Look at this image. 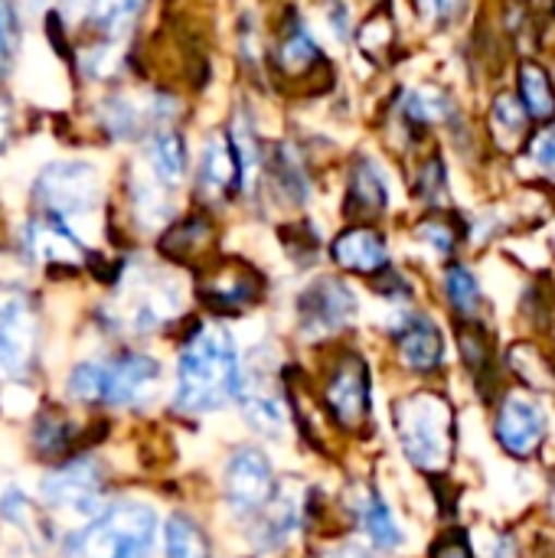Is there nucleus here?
<instances>
[{"label":"nucleus","mask_w":555,"mask_h":558,"mask_svg":"<svg viewBox=\"0 0 555 558\" xmlns=\"http://www.w3.org/2000/svg\"><path fill=\"white\" fill-rule=\"evenodd\" d=\"M239 353L222 327H200L180 350L173 405L186 415L222 409L239 389Z\"/></svg>","instance_id":"1"},{"label":"nucleus","mask_w":555,"mask_h":558,"mask_svg":"<svg viewBox=\"0 0 555 558\" xmlns=\"http://www.w3.org/2000/svg\"><path fill=\"white\" fill-rule=\"evenodd\" d=\"M157 539V517L150 507L118 500L92 517L69 543V558H147Z\"/></svg>","instance_id":"2"},{"label":"nucleus","mask_w":555,"mask_h":558,"mask_svg":"<svg viewBox=\"0 0 555 558\" xmlns=\"http://www.w3.org/2000/svg\"><path fill=\"white\" fill-rule=\"evenodd\" d=\"M396 435L419 471L438 474L455 454V409L435 392L409 396L396 405Z\"/></svg>","instance_id":"3"},{"label":"nucleus","mask_w":555,"mask_h":558,"mask_svg":"<svg viewBox=\"0 0 555 558\" xmlns=\"http://www.w3.org/2000/svg\"><path fill=\"white\" fill-rule=\"evenodd\" d=\"M33 193L43 213L69 222L75 216H88L101 203V177L88 160H52L39 170Z\"/></svg>","instance_id":"4"},{"label":"nucleus","mask_w":555,"mask_h":558,"mask_svg":"<svg viewBox=\"0 0 555 558\" xmlns=\"http://www.w3.org/2000/svg\"><path fill=\"white\" fill-rule=\"evenodd\" d=\"M39 324L23 291H0V376H23L36 356Z\"/></svg>","instance_id":"5"},{"label":"nucleus","mask_w":555,"mask_h":558,"mask_svg":"<svg viewBox=\"0 0 555 558\" xmlns=\"http://www.w3.org/2000/svg\"><path fill=\"white\" fill-rule=\"evenodd\" d=\"M546 432H550L546 412L536 399L523 392H507L500 399L497 415H494V438L510 458L517 461L536 458L546 441Z\"/></svg>","instance_id":"6"},{"label":"nucleus","mask_w":555,"mask_h":558,"mask_svg":"<svg viewBox=\"0 0 555 558\" xmlns=\"http://www.w3.org/2000/svg\"><path fill=\"white\" fill-rule=\"evenodd\" d=\"M226 504L239 517H255L275 494V471L272 461L258 448H239L226 464Z\"/></svg>","instance_id":"7"},{"label":"nucleus","mask_w":555,"mask_h":558,"mask_svg":"<svg viewBox=\"0 0 555 558\" xmlns=\"http://www.w3.org/2000/svg\"><path fill=\"white\" fill-rule=\"evenodd\" d=\"M301 330L311 340L330 337L357 317V298L340 278H317L298 301Z\"/></svg>","instance_id":"8"},{"label":"nucleus","mask_w":555,"mask_h":558,"mask_svg":"<svg viewBox=\"0 0 555 558\" xmlns=\"http://www.w3.org/2000/svg\"><path fill=\"white\" fill-rule=\"evenodd\" d=\"M327 409L340 428H360L370 415V366L360 353H343L327 379Z\"/></svg>","instance_id":"9"},{"label":"nucleus","mask_w":555,"mask_h":558,"mask_svg":"<svg viewBox=\"0 0 555 558\" xmlns=\"http://www.w3.org/2000/svg\"><path fill=\"white\" fill-rule=\"evenodd\" d=\"M177 105H170V98L150 95V98H137V95H108L98 105V118L105 124V131L118 141L128 137H141L144 131H160L170 128L167 121L173 118Z\"/></svg>","instance_id":"10"},{"label":"nucleus","mask_w":555,"mask_h":558,"mask_svg":"<svg viewBox=\"0 0 555 558\" xmlns=\"http://www.w3.org/2000/svg\"><path fill=\"white\" fill-rule=\"evenodd\" d=\"M160 363L144 353H124L105 366V396L101 402L111 405H147L157 399L160 389Z\"/></svg>","instance_id":"11"},{"label":"nucleus","mask_w":555,"mask_h":558,"mask_svg":"<svg viewBox=\"0 0 555 558\" xmlns=\"http://www.w3.org/2000/svg\"><path fill=\"white\" fill-rule=\"evenodd\" d=\"M23 245L26 255L39 265L49 268H79L85 262V245L82 239L69 229V222H62L59 216H33L23 229Z\"/></svg>","instance_id":"12"},{"label":"nucleus","mask_w":555,"mask_h":558,"mask_svg":"<svg viewBox=\"0 0 555 558\" xmlns=\"http://www.w3.org/2000/svg\"><path fill=\"white\" fill-rule=\"evenodd\" d=\"M101 474L92 461H69L43 481V500L52 510L65 513H92L98 504Z\"/></svg>","instance_id":"13"},{"label":"nucleus","mask_w":555,"mask_h":558,"mask_svg":"<svg viewBox=\"0 0 555 558\" xmlns=\"http://www.w3.org/2000/svg\"><path fill=\"white\" fill-rule=\"evenodd\" d=\"M330 255L337 262V268L350 271V275H383L389 268V248L386 239L373 229V226H350L343 229L334 245Z\"/></svg>","instance_id":"14"},{"label":"nucleus","mask_w":555,"mask_h":558,"mask_svg":"<svg viewBox=\"0 0 555 558\" xmlns=\"http://www.w3.org/2000/svg\"><path fill=\"white\" fill-rule=\"evenodd\" d=\"M258 275L239 262H226L216 271H209V278L200 284V294L209 307L222 311V314H239L249 304L258 301Z\"/></svg>","instance_id":"15"},{"label":"nucleus","mask_w":555,"mask_h":558,"mask_svg":"<svg viewBox=\"0 0 555 558\" xmlns=\"http://www.w3.org/2000/svg\"><path fill=\"white\" fill-rule=\"evenodd\" d=\"M396 350L399 360L419 376H429L445 363V337L429 317H409L396 333Z\"/></svg>","instance_id":"16"},{"label":"nucleus","mask_w":555,"mask_h":558,"mask_svg":"<svg viewBox=\"0 0 555 558\" xmlns=\"http://www.w3.org/2000/svg\"><path fill=\"white\" fill-rule=\"evenodd\" d=\"M200 193L206 199H229L242 193L239 186V163L236 150L229 144V134H213L206 137L203 157H200Z\"/></svg>","instance_id":"17"},{"label":"nucleus","mask_w":555,"mask_h":558,"mask_svg":"<svg viewBox=\"0 0 555 558\" xmlns=\"http://www.w3.org/2000/svg\"><path fill=\"white\" fill-rule=\"evenodd\" d=\"M255 517H258V549L275 553L291 543V536L301 523V500L288 484L275 487L272 500Z\"/></svg>","instance_id":"18"},{"label":"nucleus","mask_w":555,"mask_h":558,"mask_svg":"<svg viewBox=\"0 0 555 558\" xmlns=\"http://www.w3.org/2000/svg\"><path fill=\"white\" fill-rule=\"evenodd\" d=\"M275 62H278V72L288 75V78H304L324 62V52H321L317 39L311 36V29L298 16H291L278 33Z\"/></svg>","instance_id":"19"},{"label":"nucleus","mask_w":555,"mask_h":558,"mask_svg":"<svg viewBox=\"0 0 555 558\" xmlns=\"http://www.w3.org/2000/svg\"><path fill=\"white\" fill-rule=\"evenodd\" d=\"M186 163H190V150L180 131L160 128L147 137V173L157 183H164L167 190L180 186L186 177Z\"/></svg>","instance_id":"20"},{"label":"nucleus","mask_w":555,"mask_h":558,"mask_svg":"<svg viewBox=\"0 0 555 558\" xmlns=\"http://www.w3.org/2000/svg\"><path fill=\"white\" fill-rule=\"evenodd\" d=\"M389 206V186H386V173L379 170L376 160L360 157L350 170V183H347V209L360 219H373L379 213H386Z\"/></svg>","instance_id":"21"},{"label":"nucleus","mask_w":555,"mask_h":558,"mask_svg":"<svg viewBox=\"0 0 555 558\" xmlns=\"http://www.w3.org/2000/svg\"><path fill=\"white\" fill-rule=\"evenodd\" d=\"M357 517H360V526H363L366 539H370L376 549L393 553V549H399V546L406 543L402 526H399V520L393 517V510H389V504L383 500L379 490H366V497H363L360 507H357Z\"/></svg>","instance_id":"22"},{"label":"nucleus","mask_w":555,"mask_h":558,"mask_svg":"<svg viewBox=\"0 0 555 558\" xmlns=\"http://www.w3.org/2000/svg\"><path fill=\"white\" fill-rule=\"evenodd\" d=\"M147 0H88L85 7V20L108 39H118L121 33H128L134 26V20L141 16Z\"/></svg>","instance_id":"23"},{"label":"nucleus","mask_w":555,"mask_h":558,"mask_svg":"<svg viewBox=\"0 0 555 558\" xmlns=\"http://www.w3.org/2000/svg\"><path fill=\"white\" fill-rule=\"evenodd\" d=\"M520 95H523V111L536 121L555 118V85L550 72L536 62H527L520 69Z\"/></svg>","instance_id":"24"},{"label":"nucleus","mask_w":555,"mask_h":558,"mask_svg":"<svg viewBox=\"0 0 555 558\" xmlns=\"http://www.w3.org/2000/svg\"><path fill=\"white\" fill-rule=\"evenodd\" d=\"M445 294H448V304L451 311L461 317V320H474L484 307V294H481V284L474 278V271L468 265H451L448 275H445Z\"/></svg>","instance_id":"25"},{"label":"nucleus","mask_w":555,"mask_h":558,"mask_svg":"<svg viewBox=\"0 0 555 558\" xmlns=\"http://www.w3.org/2000/svg\"><path fill=\"white\" fill-rule=\"evenodd\" d=\"M213 242V222L203 216H190L183 222H177L173 229H167L160 248L173 258H193L196 252H203Z\"/></svg>","instance_id":"26"},{"label":"nucleus","mask_w":555,"mask_h":558,"mask_svg":"<svg viewBox=\"0 0 555 558\" xmlns=\"http://www.w3.org/2000/svg\"><path fill=\"white\" fill-rule=\"evenodd\" d=\"M164 553L167 558H209V543L190 517L177 513L164 526Z\"/></svg>","instance_id":"27"},{"label":"nucleus","mask_w":555,"mask_h":558,"mask_svg":"<svg viewBox=\"0 0 555 558\" xmlns=\"http://www.w3.org/2000/svg\"><path fill=\"white\" fill-rule=\"evenodd\" d=\"M272 177H275V186L291 199V203H304L307 193H311V183H307V173L301 167V157L291 144H281L278 154L272 157Z\"/></svg>","instance_id":"28"},{"label":"nucleus","mask_w":555,"mask_h":558,"mask_svg":"<svg viewBox=\"0 0 555 558\" xmlns=\"http://www.w3.org/2000/svg\"><path fill=\"white\" fill-rule=\"evenodd\" d=\"M131 203H134V213L144 226H160L170 216V190L164 183H157L150 173L134 180Z\"/></svg>","instance_id":"29"},{"label":"nucleus","mask_w":555,"mask_h":558,"mask_svg":"<svg viewBox=\"0 0 555 558\" xmlns=\"http://www.w3.org/2000/svg\"><path fill=\"white\" fill-rule=\"evenodd\" d=\"M461 356H464V363H468V369H471V376L478 379V383H484V379H491L494 376V353H491V337L474 324V320H464V327H461Z\"/></svg>","instance_id":"30"},{"label":"nucleus","mask_w":555,"mask_h":558,"mask_svg":"<svg viewBox=\"0 0 555 558\" xmlns=\"http://www.w3.org/2000/svg\"><path fill=\"white\" fill-rule=\"evenodd\" d=\"M510 366H514V373H517L527 386H533V389H555L553 363H550L540 350H533V347H527V343L510 347Z\"/></svg>","instance_id":"31"},{"label":"nucleus","mask_w":555,"mask_h":558,"mask_svg":"<svg viewBox=\"0 0 555 558\" xmlns=\"http://www.w3.org/2000/svg\"><path fill=\"white\" fill-rule=\"evenodd\" d=\"M527 121H530V114L523 111L520 98H514V95H500V98L494 101L491 124H494V134H497L500 141H504V134H510V137H507V147H510V144H517V141L527 134Z\"/></svg>","instance_id":"32"},{"label":"nucleus","mask_w":555,"mask_h":558,"mask_svg":"<svg viewBox=\"0 0 555 558\" xmlns=\"http://www.w3.org/2000/svg\"><path fill=\"white\" fill-rule=\"evenodd\" d=\"M65 392L75 402H101V396H105V363H92V360L79 363L69 373Z\"/></svg>","instance_id":"33"},{"label":"nucleus","mask_w":555,"mask_h":558,"mask_svg":"<svg viewBox=\"0 0 555 558\" xmlns=\"http://www.w3.org/2000/svg\"><path fill=\"white\" fill-rule=\"evenodd\" d=\"M419 235H422L435 252H442V255H451L455 245H458V232H455V226L445 222V219H425V222L419 226Z\"/></svg>","instance_id":"34"},{"label":"nucleus","mask_w":555,"mask_h":558,"mask_svg":"<svg viewBox=\"0 0 555 558\" xmlns=\"http://www.w3.org/2000/svg\"><path fill=\"white\" fill-rule=\"evenodd\" d=\"M33 438H36V448H39L43 454H59V451H65V445H69V428H65L59 418H39Z\"/></svg>","instance_id":"35"},{"label":"nucleus","mask_w":555,"mask_h":558,"mask_svg":"<svg viewBox=\"0 0 555 558\" xmlns=\"http://www.w3.org/2000/svg\"><path fill=\"white\" fill-rule=\"evenodd\" d=\"M432 558H478L471 549V539L464 530H451L445 533L435 546H432Z\"/></svg>","instance_id":"36"},{"label":"nucleus","mask_w":555,"mask_h":558,"mask_svg":"<svg viewBox=\"0 0 555 558\" xmlns=\"http://www.w3.org/2000/svg\"><path fill=\"white\" fill-rule=\"evenodd\" d=\"M419 3V10L432 20V23H438V26H448L451 20H458L461 13H464V7H468V0H415Z\"/></svg>","instance_id":"37"},{"label":"nucleus","mask_w":555,"mask_h":558,"mask_svg":"<svg viewBox=\"0 0 555 558\" xmlns=\"http://www.w3.org/2000/svg\"><path fill=\"white\" fill-rule=\"evenodd\" d=\"M530 154H533V163L555 180V124L546 128L543 134H536V141L530 144Z\"/></svg>","instance_id":"38"},{"label":"nucleus","mask_w":555,"mask_h":558,"mask_svg":"<svg viewBox=\"0 0 555 558\" xmlns=\"http://www.w3.org/2000/svg\"><path fill=\"white\" fill-rule=\"evenodd\" d=\"M419 193L429 203H438L445 196V167H442V160H429L425 163V170L419 173Z\"/></svg>","instance_id":"39"},{"label":"nucleus","mask_w":555,"mask_h":558,"mask_svg":"<svg viewBox=\"0 0 555 558\" xmlns=\"http://www.w3.org/2000/svg\"><path fill=\"white\" fill-rule=\"evenodd\" d=\"M13 43H16V16L10 0H0V56L13 52Z\"/></svg>","instance_id":"40"},{"label":"nucleus","mask_w":555,"mask_h":558,"mask_svg":"<svg viewBox=\"0 0 555 558\" xmlns=\"http://www.w3.org/2000/svg\"><path fill=\"white\" fill-rule=\"evenodd\" d=\"M327 23H330L337 39H347L350 36V10H347V3L327 0Z\"/></svg>","instance_id":"41"},{"label":"nucleus","mask_w":555,"mask_h":558,"mask_svg":"<svg viewBox=\"0 0 555 558\" xmlns=\"http://www.w3.org/2000/svg\"><path fill=\"white\" fill-rule=\"evenodd\" d=\"M321 558H370V553L363 546H357V543H340V546H334L330 553H324Z\"/></svg>","instance_id":"42"},{"label":"nucleus","mask_w":555,"mask_h":558,"mask_svg":"<svg viewBox=\"0 0 555 558\" xmlns=\"http://www.w3.org/2000/svg\"><path fill=\"white\" fill-rule=\"evenodd\" d=\"M517 556H520V549H517L514 536H500V543H497V549H494V558H517Z\"/></svg>","instance_id":"43"},{"label":"nucleus","mask_w":555,"mask_h":558,"mask_svg":"<svg viewBox=\"0 0 555 558\" xmlns=\"http://www.w3.org/2000/svg\"><path fill=\"white\" fill-rule=\"evenodd\" d=\"M7 137H10V108H7V101L0 98V147L7 144Z\"/></svg>","instance_id":"44"}]
</instances>
